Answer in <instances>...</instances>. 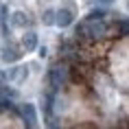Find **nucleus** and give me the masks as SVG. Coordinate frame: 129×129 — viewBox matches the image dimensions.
I'll use <instances>...</instances> for the list:
<instances>
[{
    "instance_id": "2",
    "label": "nucleus",
    "mask_w": 129,
    "mask_h": 129,
    "mask_svg": "<svg viewBox=\"0 0 129 129\" xmlns=\"http://www.w3.org/2000/svg\"><path fill=\"white\" fill-rule=\"evenodd\" d=\"M48 81H50L53 90H61V85L66 83V66H61V63L53 66L48 72Z\"/></svg>"
},
{
    "instance_id": "10",
    "label": "nucleus",
    "mask_w": 129,
    "mask_h": 129,
    "mask_svg": "<svg viewBox=\"0 0 129 129\" xmlns=\"http://www.w3.org/2000/svg\"><path fill=\"white\" fill-rule=\"evenodd\" d=\"M0 81H5V72L2 70H0Z\"/></svg>"
},
{
    "instance_id": "4",
    "label": "nucleus",
    "mask_w": 129,
    "mask_h": 129,
    "mask_svg": "<svg viewBox=\"0 0 129 129\" xmlns=\"http://www.w3.org/2000/svg\"><path fill=\"white\" fill-rule=\"evenodd\" d=\"M70 22H72V13H70L68 9L57 11V20H55V24H57V26H68Z\"/></svg>"
},
{
    "instance_id": "8",
    "label": "nucleus",
    "mask_w": 129,
    "mask_h": 129,
    "mask_svg": "<svg viewBox=\"0 0 129 129\" xmlns=\"http://www.w3.org/2000/svg\"><path fill=\"white\" fill-rule=\"evenodd\" d=\"M57 20V11H46L44 13V24H55Z\"/></svg>"
},
{
    "instance_id": "3",
    "label": "nucleus",
    "mask_w": 129,
    "mask_h": 129,
    "mask_svg": "<svg viewBox=\"0 0 129 129\" xmlns=\"http://www.w3.org/2000/svg\"><path fill=\"white\" fill-rule=\"evenodd\" d=\"M22 118L26 122L28 127H33L35 122H37V116H35V107L33 105H22Z\"/></svg>"
},
{
    "instance_id": "6",
    "label": "nucleus",
    "mask_w": 129,
    "mask_h": 129,
    "mask_svg": "<svg viewBox=\"0 0 129 129\" xmlns=\"http://www.w3.org/2000/svg\"><path fill=\"white\" fill-rule=\"evenodd\" d=\"M2 53H5V55H2V57H5V61H18V59H20L18 50H15V48H11V46H7Z\"/></svg>"
},
{
    "instance_id": "1",
    "label": "nucleus",
    "mask_w": 129,
    "mask_h": 129,
    "mask_svg": "<svg viewBox=\"0 0 129 129\" xmlns=\"http://www.w3.org/2000/svg\"><path fill=\"white\" fill-rule=\"evenodd\" d=\"M112 70H114L116 81L129 88V37L118 44L114 59H112Z\"/></svg>"
},
{
    "instance_id": "7",
    "label": "nucleus",
    "mask_w": 129,
    "mask_h": 129,
    "mask_svg": "<svg viewBox=\"0 0 129 129\" xmlns=\"http://www.w3.org/2000/svg\"><path fill=\"white\" fill-rule=\"evenodd\" d=\"M11 20H13V26H24V24H26V15L22 13V11H15V13L11 15Z\"/></svg>"
},
{
    "instance_id": "5",
    "label": "nucleus",
    "mask_w": 129,
    "mask_h": 129,
    "mask_svg": "<svg viewBox=\"0 0 129 129\" xmlns=\"http://www.w3.org/2000/svg\"><path fill=\"white\" fill-rule=\"evenodd\" d=\"M22 46L26 48V50H35V48H37V35L35 33H26L24 40H22Z\"/></svg>"
},
{
    "instance_id": "9",
    "label": "nucleus",
    "mask_w": 129,
    "mask_h": 129,
    "mask_svg": "<svg viewBox=\"0 0 129 129\" xmlns=\"http://www.w3.org/2000/svg\"><path fill=\"white\" fill-rule=\"evenodd\" d=\"M99 2H103V5H109V2H114V0H99Z\"/></svg>"
}]
</instances>
